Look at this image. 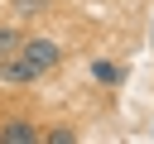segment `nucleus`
I'll list each match as a JSON object with an SVG mask.
<instances>
[{
    "label": "nucleus",
    "instance_id": "nucleus-6",
    "mask_svg": "<svg viewBox=\"0 0 154 144\" xmlns=\"http://www.w3.org/2000/svg\"><path fill=\"white\" fill-rule=\"evenodd\" d=\"M48 144H72V130H48Z\"/></svg>",
    "mask_w": 154,
    "mask_h": 144
},
{
    "label": "nucleus",
    "instance_id": "nucleus-4",
    "mask_svg": "<svg viewBox=\"0 0 154 144\" xmlns=\"http://www.w3.org/2000/svg\"><path fill=\"white\" fill-rule=\"evenodd\" d=\"M91 77H96L101 86H120V82H125V67H116V62H91Z\"/></svg>",
    "mask_w": 154,
    "mask_h": 144
},
{
    "label": "nucleus",
    "instance_id": "nucleus-1",
    "mask_svg": "<svg viewBox=\"0 0 154 144\" xmlns=\"http://www.w3.org/2000/svg\"><path fill=\"white\" fill-rule=\"evenodd\" d=\"M19 58H24V62H29L34 72H48V67H53V62L63 58V48H58L53 38H29V43L19 48Z\"/></svg>",
    "mask_w": 154,
    "mask_h": 144
},
{
    "label": "nucleus",
    "instance_id": "nucleus-5",
    "mask_svg": "<svg viewBox=\"0 0 154 144\" xmlns=\"http://www.w3.org/2000/svg\"><path fill=\"white\" fill-rule=\"evenodd\" d=\"M14 48H19V34L14 29H0V58H10Z\"/></svg>",
    "mask_w": 154,
    "mask_h": 144
},
{
    "label": "nucleus",
    "instance_id": "nucleus-2",
    "mask_svg": "<svg viewBox=\"0 0 154 144\" xmlns=\"http://www.w3.org/2000/svg\"><path fill=\"white\" fill-rule=\"evenodd\" d=\"M0 77H5L10 86H19V82H34L38 72H34V67H29L24 58H14V53H10V58H0Z\"/></svg>",
    "mask_w": 154,
    "mask_h": 144
},
{
    "label": "nucleus",
    "instance_id": "nucleus-3",
    "mask_svg": "<svg viewBox=\"0 0 154 144\" xmlns=\"http://www.w3.org/2000/svg\"><path fill=\"white\" fill-rule=\"evenodd\" d=\"M38 139V130L29 125V120H10L5 130H0V144H34Z\"/></svg>",
    "mask_w": 154,
    "mask_h": 144
}]
</instances>
